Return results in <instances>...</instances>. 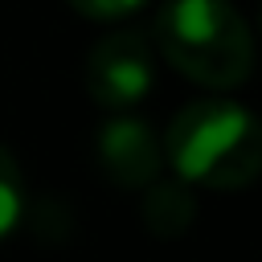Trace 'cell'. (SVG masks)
<instances>
[{"label": "cell", "mask_w": 262, "mask_h": 262, "mask_svg": "<svg viewBox=\"0 0 262 262\" xmlns=\"http://www.w3.org/2000/svg\"><path fill=\"white\" fill-rule=\"evenodd\" d=\"M160 147L184 184L246 188L262 176V119L233 98L188 102Z\"/></svg>", "instance_id": "obj_1"}, {"label": "cell", "mask_w": 262, "mask_h": 262, "mask_svg": "<svg viewBox=\"0 0 262 262\" xmlns=\"http://www.w3.org/2000/svg\"><path fill=\"white\" fill-rule=\"evenodd\" d=\"M156 41L172 70L209 90H233L254 70V33L229 0H168Z\"/></svg>", "instance_id": "obj_2"}, {"label": "cell", "mask_w": 262, "mask_h": 262, "mask_svg": "<svg viewBox=\"0 0 262 262\" xmlns=\"http://www.w3.org/2000/svg\"><path fill=\"white\" fill-rule=\"evenodd\" d=\"M86 90L106 111H131L151 90V49L139 33H106L86 57Z\"/></svg>", "instance_id": "obj_3"}, {"label": "cell", "mask_w": 262, "mask_h": 262, "mask_svg": "<svg viewBox=\"0 0 262 262\" xmlns=\"http://www.w3.org/2000/svg\"><path fill=\"white\" fill-rule=\"evenodd\" d=\"M94 151H98L102 176L115 188H127V192L147 188L160 172V160H164V147H160L151 123H143L135 115H115L111 123H102Z\"/></svg>", "instance_id": "obj_4"}, {"label": "cell", "mask_w": 262, "mask_h": 262, "mask_svg": "<svg viewBox=\"0 0 262 262\" xmlns=\"http://www.w3.org/2000/svg\"><path fill=\"white\" fill-rule=\"evenodd\" d=\"M196 221V192L192 184L176 180H151L143 196V225L156 237H184L188 225Z\"/></svg>", "instance_id": "obj_5"}, {"label": "cell", "mask_w": 262, "mask_h": 262, "mask_svg": "<svg viewBox=\"0 0 262 262\" xmlns=\"http://www.w3.org/2000/svg\"><path fill=\"white\" fill-rule=\"evenodd\" d=\"M25 213V176L8 147H0V237L16 229Z\"/></svg>", "instance_id": "obj_6"}, {"label": "cell", "mask_w": 262, "mask_h": 262, "mask_svg": "<svg viewBox=\"0 0 262 262\" xmlns=\"http://www.w3.org/2000/svg\"><path fill=\"white\" fill-rule=\"evenodd\" d=\"M66 4L82 16H90V20H119V16L135 12L143 0H66Z\"/></svg>", "instance_id": "obj_7"}]
</instances>
